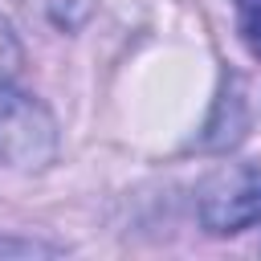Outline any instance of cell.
<instances>
[{
	"mask_svg": "<svg viewBox=\"0 0 261 261\" xmlns=\"http://www.w3.org/2000/svg\"><path fill=\"white\" fill-rule=\"evenodd\" d=\"M53 159H57L53 114L12 82H0V163L20 171H41Z\"/></svg>",
	"mask_w": 261,
	"mask_h": 261,
	"instance_id": "6da1fadb",
	"label": "cell"
},
{
	"mask_svg": "<svg viewBox=\"0 0 261 261\" xmlns=\"http://www.w3.org/2000/svg\"><path fill=\"white\" fill-rule=\"evenodd\" d=\"M200 220L208 232H245L261 228V167L237 163L216 171L200 192Z\"/></svg>",
	"mask_w": 261,
	"mask_h": 261,
	"instance_id": "7a4b0ae2",
	"label": "cell"
},
{
	"mask_svg": "<svg viewBox=\"0 0 261 261\" xmlns=\"http://www.w3.org/2000/svg\"><path fill=\"white\" fill-rule=\"evenodd\" d=\"M237 29L253 57H261V0H237Z\"/></svg>",
	"mask_w": 261,
	"mask_h": 261,
	"instance_id": "3957f363",
	"label": "cell"
},
{
	"mask_svg": "<svg viewBox=\"0 0 261 261\" xmlns=\"http://www.w3.org/2000/svg\"><path fill=\"white\" fill-rule=\"evenodd\" d=\"M20 73V45L12 37V29L0 20V82H12Z\"/></svg>",
	"mask_w": 261,
	"mask_h": 261,
	"instance_id": "277c9868",
	"label": "cell"
}]
</instances>
